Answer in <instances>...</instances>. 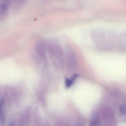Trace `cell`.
<instances>
[{
    "mask_svg": "<svg viewBox=\"0 0 126 126\" xmlns=\"http://www.w3.org/2000/svg\"><path fill=\"white\" fill-rule=\"evenodd\" d=\"M78 74H75L72 77L71 79L66 78L65 79V84L67 88H69L73 84L77 78L78 77Z\"/></svg>",
    "mask_w": 126,
    "mask_h": 126,
    "instance_id": "5",
    "label": "cell"
},
{
    "mask_svg": "<svg viewBox=\"0 0 126 126\" xmlns=\"http://www.w3.org/2000/svg\"><path fill=\"white\" fill-rule=\"evenodd\" d=\"M8 126H15V125L14 123L12 121L9 123Z\"/></svg>",
    "mask_w": 126,
    "mask_h": 126,
    "instance_id": "9",
    "label": "cell"
},
{
    "mask_svg": "<svg viewBox=\"0 0 126 126\" xmlns=\"http://www.w3.org/2000/svg\"><path fill=\"white\" fill-rule=\"evenodd\" d=\"M3 100H1L0 101V122H1V125L4 122V115L3 111Z\"/></svg>",
    "mask_w": 126,
    "mask_h": 126,
    "instance_id": "7",
    "label": "cell"
},
{
    "mask_svg": "<svg viewBox=\"0 0 126 126\" xmlns=\"http://www.w3.org/2000/svg\"><path fill=\"white\" fill-rule=\"evenodd\" d=\"M35 51L39 58L44 60H46V51L47 50V43L43 39L38 40L35 45Z\"/></svg>",
    "mask_w": 126,
    "mask_h": 126,
    "instance_id": "2",
    "label": "cell"
},
{
    "mask_svg": "<svg viewBox=\"0 0 126 126\" xmlns=\"http://www.w3.org/2000/svg\"><path fill=\"white\" fill-rule=\"evenodd\" d=\"M120 110L122 113L126 115V106L123 105V106H121Z\"/></svg>",
    "mask_w": 126,
    "mask_h": 126,
    "instance_id": "8",
    "label": "cell"
},
{
    "mask_svg": "<svg viewBox=\"0 0 126 126\" xmlns=\"http://www.w3.org/2000/svg\"><path fill=\"white\" fill-rule=\"evenodd\" d=\"M100 124L101 122L99 118L97 116H95L91 119L90 126H100Z\"/></svg>",
    "mask_w": 126,
    "mask_h": 126,
    "instance_id": "6",
    "label": "cell"
},
{
    "mask_svg": "<svg viewBox=\"0 0 126 126\" xmlns=\"http://www.w3.org/2000/svg\"><path fill=\"white\" fill-rule=\"evenodd\" d=\"M47 47L54 65L57 68L63 67L65 61L64 53L59 43L56 40H51L47 43Z\"/></svg>",
    "mask_w": 126,
    "mask_h": 126,
    "instance_id": "1",
    "label": "cell"
},
{
    "mask_svg": "<svg viewBox=\"0 0 126 126\" xmlns=\"http://www.w3.org/2000/svg\"><path fill=\"white\" fill-rule=\"evenodd\" d=\"M10 2L8 0L2 1L0 4V17L4 19L6 17L8 13Z\"/></svg>",
    "mask_w": 126,
    "mask_h": 126,
    "instance_id": "4",
    "label": "cell"
},
{
    "mask_svg": "<svg viewBox=\"0 0 126 126\" xmlns=\"http://www.w3.org/2000/svg\"><path fill=\"white\" fill-rule=\"evenodd\" d=\"M66 56V63L68 70L76 69L77 65V61L74 53L71 50L68 51Z\"/></svg>",
    "mask_w": 126,
    "mask_h": 126,
    "instance_id": "3",
    "label": "cell"
}]
</instances>
